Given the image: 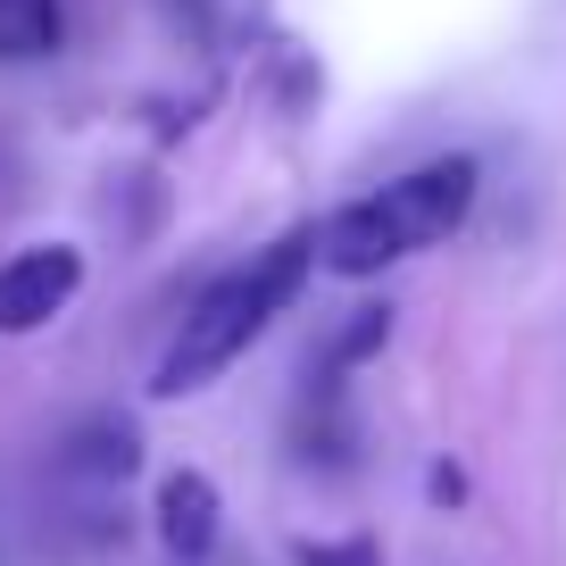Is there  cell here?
<instances>
[{
	"mask_svg": "<svg viewBox=\"0 0 566 566\" xmlns=\"http://www.w3.org/2000/svg\"><path fill=\"white\" fill-rule=\"evenodd\" d=\"M308 275H317V226L275 233L250 266L217 275L209 292L192 301V317L176 325V342L159 350V367H150V400H192V391H209L217 375H226L233 358L283 317V308L301 301Z\"/></svg>",
	"mask_w": 566,
	"mask_h": 566,
	"instance_id": "obj_1",
	"label": "cell"
},
{
	"mask_svg": "<svg viewBox=\"0 0 566 566\" xmlns=\"http://www.w3.org/2000/svg\"><path fill=\"white\" fill-rule=\"evenodd\" d=\"M475 184H483V167L467 159V150L408 167V176H391L384 192H367V200H350V209L325 217L317 226V266L367 283V275H384V266L417 259V250L450 242V233L467 226V209H475Z\"/></svg>",
	"mask_w": 566,
	"mask_h": 566,
	"instance_id": "obj_2",
	"label": "cell"
},
{
	"mask_svg": "<svg viewBox=\"0 0 566 566\" xmlns=\"http://www.w3.org/2000/svg\"><path fill=\"white\" fill-rule=\"evenodd\" d=\"M75 292H84V250L75 242H25L0 259V334L25 342L51 317H67Z\"/></svg>",
	"mask_w": 566,
	"mask_h": 566,
	"instance_id": "obj_3",
	"label": "cell"
},
{
	"mask_svg": "<svg viewBox=\"0 0 566 566\" xmlns=\"http://www.w3.org/2000/svg\"><path fill=\"white\" fill-rule=\"evenodd\" d=\"M150 516H159V542L176 566H200L217 549V525H226V500H217V483L200 475V467H176V475L159 483V500H150Z\"/></svg>",
	"mask_w": 566,
	"mask_h": 566,
	"instance_id": "obj_4",
	"label": "cell"
},
{
	"mask_svg": "<svg viewBox=\"0 0 566 566\" xmlns=\"http://www.w3.org/2000/svg\"><path fill=\"white\" fill-rule=\"evenodd\" d=\"M59 475L67 483H92V492H117L125 475H142V433L134 417H92L67 433V450H59Z\"/></svg>",
	"mask_w": 566,
	"mask_h": 566,
	"instance_id": "obj_5",
	"label": "cell"
},
{
	"mask_svg": "<svg viewBox=\"0 0 566 566\" xmlns=\"http://www.w3.org/2000/svg\"><path fill=\"white\" fill-rule=\"evenodd\" d=\"M67 42V0H0V59H42Z\"/></svg>",
	"mask_w": 566,
	"mask_h": 566,
	"instance_id": "obj_6",
	"label": "cell"
},
{
	"mask_svg": "<svg viewBox=\"0 0 566 566\" xmlns=\"http://www.w3.org/2000/svg\"><path fill=\"white\" fill-rule=\"evenodd\" d=\"M384 342H391V308H384V301H367V308H350V317L334 325V342H325L317 367H325V375H350V367H367Z\"/></svg>",
	"mask_w": 566,
	"mask_h": 566,
	"instance_id": "obj_7",
	"label": "cell"
},
{
	"mask_svg": "<svg viewBox=\"0 0 566 566\" xmlns=\"http://www.w3.org/2000/svg\"><path fill=\"white\" fill-rule=\"evenodd\" d=\"M292 566H384V549H375L367 533H350V542H301Z\"/></svg>",
	"mask_w": 566,
	"mask_h": 566,
	"instance_id": "obj_8",
	"label": "cell"
},
{
	"mask_svg": "<svg viewBox=\"0 0 566 566\" xmlns=\"http://www.w3.org/2000/svg\"><path fill=\"white\" fill-rule=\"evenodd\" d=\"M424 492H433V500H442V509H459V500H467V475H459V467H433V475H424Z\"/></svg>",
	"mask_w": 566,
	"mask_h": 566,
	"instance_id": "obj_9",
	"label": "cell"
}]
</instances>
